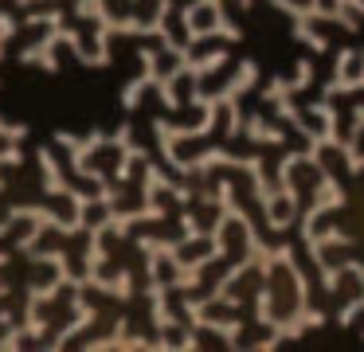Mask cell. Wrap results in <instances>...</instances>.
<instances>
[{"mask_svg": "<svg viewBox=\"0 0 364 352\" xmlns=\"http://www.w3.org/2000/svg\"><path fill=\"white\" fill-rule=\"evenodd\" d=\"M20 133H24V129H9V125L0 122V137H20Z\"/></svg>", "mask_w": 364, "mask_h": 352, "instance_id": "1", "label": "cell"}]
</instances>
